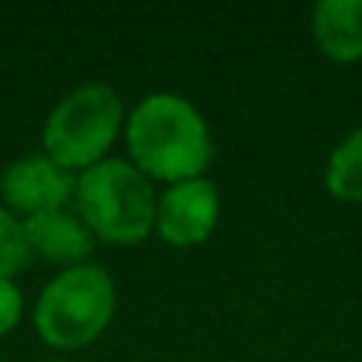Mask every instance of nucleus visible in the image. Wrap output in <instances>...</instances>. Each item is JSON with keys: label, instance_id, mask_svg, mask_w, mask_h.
<instances>
[{"label": "nucleus", "instance_id": "f257e3e1", "mask_svg": "<svg viewBox=\"0 0 362 362\" xmlns=\"http://www.w3.org/2000/svg\"><path fill=\"white\" fill-rule=\"evenodd\" d=\"M124 140L131 163L163 185L206 178L216 159L206 118L178 93H150L140 99L124 121Z\"/></svg>", "mask_w": 362, "mask_h": 362}, {"label": "nucleus", "instance_id": "f03ea898", "mask_svg": "<svg viewBox=\"0 0 362 362\" xmlns=\"http://www.w3.org/2000/svg\"><path fill=\"white\" fill-rule=\"evenodd\" d=\"M76 216L108 245H137L156 226V187L127 159H102L76 175Z\"/></svg>", "mask_w": 362, "mask_h": 362}, {"label": "nucleus", "instance_id": "7ed1b4c3", "mask_svg": "<svg viewBox=\"0 0 362 362\" xmlns=\"http://www.w3.org/2000/svg\"><path fill=\"white\" fill-rule=\"evenodd\" d=\"M115 280L99 264L61 270L42 289L32 312L38 337L51 350H83L105 334L115 318Z\"/></svg>", "mask_w": 362, "mask_h": 362}, {"label": "nucleus", "instance_id": "20e7f679", "mask_svg": "<svg viewBox=\"0 0 362 362\" xmlns=\"http://www.w3.org/2000/svg\"><path fill=\"white\" fill-rule=\"evenodd\" d=\"M124 102L105 83H86L67 93L42 131L45 156L67 172H86L108 159L118 134L124 131Z\"/></svg>", "mask_w": 362, "mask_h": 362}, {"label": "nucleus", "instance_id": "39448f33", "mask_svg": "<svg viewBox=\"0 0 362 362\" xmlns=\"http://www.w3.org/2000/svg\"><path fill=\"white\" fill-rule=\"evenodd\" d=\"M223 197L210 178H191L178 185H165L156 200V232L172 248L204 245L216 232Z\"/></svg>", "mask_w": 362, "mask_h": 362}, {"label": "nucleus", "instance_id": "423d86ee", "mask_svg": "<svg viewBox=\"0 0 362 362\" xmlns=\"http://www.w3.org/2000/svg\"><path fill=\"white\" fill-rule=\"evenodd\" d=\"M76 191V175L48 159L45 153L35 156H19L0 175V197L6 210L16 216L23 213L25 219L42 216V213L67 210Z\"/></svg>", "mask_w": 362, "mask_h": 362}, {"label": "nucleus", "instance_id": "0eeeda50", "mask_svg": "<svg viewBox=\"0 0 362 362\" xmlns=\"http://www.w3.org/2000/svg\"><path fill=\"white\" fill-rule=\"evenodd\" d=\"M23 235L25 245H29V255L42 257L48 264H61L64 270L86 264V257L95 248V235L70 210H54L25 219Z\"/></svg>", "mask_w": 362, "mask_h": 362}, {"label": "nucleus", "instance_id": "6e6552de", "mask_svg": "<svg viewBox=\"0 0 362 362\" xmlns=\"http://www.w3.org/2000/svg\"><path fill=\"white\" fill-rule=\"evenodd\" d=\"M312 38L327 61H362V0H321L312 10Z\"/></svg>", "mask_w": 362, "mask_h": 362}, {"label": "nucleus", "instance_id": "1a4fd4ad", "mask_svg": "<svg viewBox=\"0 0 362 362\" xmlns=\"http://www.w3.org/2000/svg\"><path fill=\"white\" fill-rule=\"evenodd\" d=\"M325 187L340 204H362V127L350 131L331 150L325 165Z\"/></svg>", "mask_w": 362, "mask_h": 362}, {"label": "nucleus", "instance_id": "9d476101", "mask_svg": "<svg viewBox=\"0 0 362 362\" xmlns=\"http://www.w3.org/2000/svg\"><path fill=\"white\" fill-rule=\"evenodd\" d=\"M32 261L23 235V223L6 206H0V280H13Z\"/></svg>", "mask_w": 362, "mask_h": 362}, {"label": "nucleus", "instance_id": "9b49d317", "mask_svg": "<svg viewBox=\"0 0 362 362\" xmlns=\"http://www.w3.org/2000/svg\"><path fill=\"white\" fill-rule=\"evenodd\" d=\"M23 318V289L13 280H0V337L13 331Z\"/></svg>", "mask_w": 362, "mask_h": 362}, {"label": "nucleus", "instance_id": "f8f14e48", "mask_svg": "<svg viewBox=\"0 0 362 362\" xmlns=\"http://www.w3.org/2000/svg\"><path fill=\"white\" fill-rule=\"evenodd\" d=\"M51 362H67V359H51Z\"/></svg>", "mask_w": 362, "mask_h": 362}]
</instances>
